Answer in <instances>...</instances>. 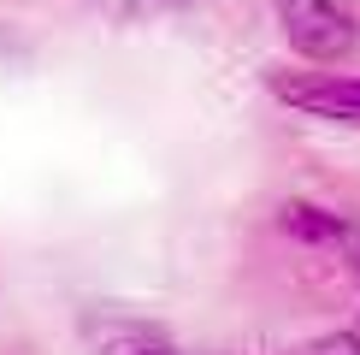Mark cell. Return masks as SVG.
Masks as SVG:
<instances>
[{"instance_id":"cell-1","label":"cell","mask_w":360,"mask_h":355,"mask_svg":"<svg viewBox=\"0 0 360 355\" xmlns=\"http://www.w3.org/2000/svg\"><path fill=\"white\" fill-rule=\"evenodd\" d=\"M278 18H283V36L290 48L313 59V66H331L354 48V12L349 0H278Z\"/></svg>"},{"instance_id":"cell-2","label":"cell","mask_w":360,"mask_h":355,"mask_svg":"<svg viewBox=\"0 0 360 355\" xmlns=\"http://www.w3.org/2000/svg\"><path fill=\"white\" fill-rule=\"evenodd\" d=\"M83 344H89V355H177V344L160 325L130 320V314H89Z\"/></svg>"},{"instance_id":"cell-3","label":"cell","mask_w":360,"mask_h":355,"mask_svg":"<svg viewBox=\"0 0 360 355\" xmlns=\"http://www.w3.org/2000/svg\"><path fill=\"white\" fill-rule=\"evenodd\" d=\"M278 101L302 107L313 118H342L360 125V77H313V83H278Z\"/></svg>"},{"instance_id":"cell-4","label":"cell","mask_w":360,"mask_h":355,"mask_svg":"<svg viewBox=\"0 0 360 355\" xmlns=\"http://www.w3.org/2000/svg\"><path fill=\"white\" fill-rule=\"evenodd\" d=\"M278 225L290 237H302V243H337L342 237V219L331 213V207H313V201H290L278 213Z\"/></svg>"},{"instance_id":"cell-5","label":"cell","mask_w":360,"mask_h":355,"mask_svg":"<svg viewBox=\"0 0 360 355\" xmlns=\"http://www.w3.org/2000/svg\"><path fill=\"white\" fill-rule=\"evenodd\" d=\"M307 355H360V332H331V337H319Z\"/></svg>"},{"instance_id":"cell-6","label":"cell","mask_w":360,"mask_h":355,"mask_svg":"<svg viewBox=\"0 0 360 355\" xmlns=\"http://www.w3.org/2000/svg\"><path fill=\"white\" fill-rule=\"evenodd\" d=\"M107 6H118V12H154V6H172V0H107Z\"/></svg>"},{"instance_id":"cell-7","label":"cell","mask_w":360,"mask_h":355,"mask_svg":"<svg viewBox=\"0 0 360 355\" xmlns=\"http://www.w3.org/2000/svg\"><path fill=\"white\" fill-rule=\"evenodd\" d=\"M354 278H360V261H354Z\"/></svg>"}]
</instances>
